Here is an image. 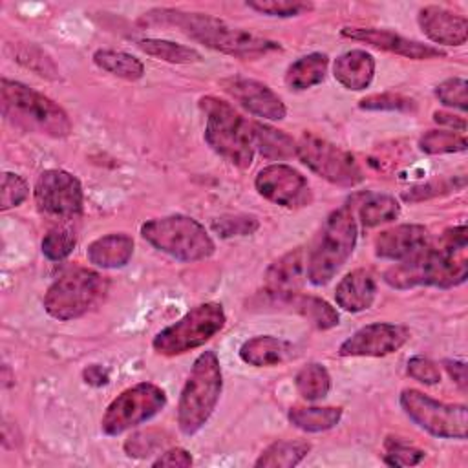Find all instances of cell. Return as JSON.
<instances>
[{
	"instance_id": "1",
	"label": "cell",
	"mask_w": 468,
	"mask_h": 468,
	"mask_svg": "<svg viewBox=\"0 0 468 468\" xmlns=\"http://www.w3.org/2000/svg\"><path fill=\"white\" fill-rule=\"evenodd\" d=\"M466 225H457L442 232L433 245H426L415 256L402 260L384 272L388 285L410 289L417 285L455 287L468 276V234Z\"/></svg>"
},
{
	"instance_id": "2",
	"label": "cell",
	"mask_w": 468,
	"mask_h": 468,
	"mask_svg": "<svg viewBox=\"0 0 468 468\" xmlns=\"http://www.w3.org/2000/svg\"><path fill=\"white\" fill-rule=\"evenodd\" d=\"M154 22L172 24L179 27L190 38L205 44L210 49L232 55L238 58H258L261 55L282 49L278 42L265 37H258L241 27H234L221 18L207 13H188L181 9H152L146 13Z\"/></svg>"
},
{
	"instance_id": "3",
	"label": "cell",
	"mask_w": 468,
	"mask_h": 468,
	"mask_svg": "<svg viewBox=\"0 0 468 468\" xmlns=\"http://www.w3.org/2000/svg\"><path fill=\"white\" fill-rule=\"evenodd\" d=\"M0 104L2 115L15 126L49 135L55 139L68 137L71 133V121L68 113L49 97L37 90L11 79L0 82Z\"/></svg>"
},
{
	"instance_id": "4",
	"label": "cell",
	"mask_w": 468,
	"mask_h": 468,
	"mask_svg": "<svg viewBox=\"0 0 468 468\" xmlns=\"http://www.w3.org/2000/svg\"><path fill=\"white\" fill-rule=\"evenodd\" d=\"M199 108L207 117L205 141L208 146L230 165L241 170L249 168L254 159L250 122L230 102L214 95L201 97Z\"/></svg>"
},
{
	"instance_id": "5",
	"label": "cell",
	"mask_w": 468,
	"mask_h": 468,
	"mask_svg": "<svg viewBox=\"0 0 468 468\" xmlns=\"http://www.w3.org/2000/svg\"><path fill=\"white\" fill-rule=\"evenodd\" d=\"M223 389L219 358L203 351L188 373L177 402V424L185 435H194L210 419Z\"/></svg>"
},
{
	"instance_id": "6",
	"label": "cell",
	"mask_w": 468,
	"mask_h": 468,
	"mask_svg": "<svg viewBox=\"0 0 468 468\" xmlns=\"http://www.w3.org/2000/svg\"><path fill=\"white\" fill-rule=\"evenodd\" d=\"M356 234V219L349 207H340L327 216L307 258V278L313 285L320 287L333 280L353 254Z\"/></svg>"
},
{
	"instance_id": "7",
	"label": "cell",
	"mask_w": 468,
	"mask_h": 468,
	"mask_svg": "<svg viewBox=\"0 0 468 468\" xmlns=\"http://www.w3.org/2000/svg\"><path fill=\"white\" fill-rule=\"evenodd\" d=\"M141 236L152 247L179 261L207 260L216 250L207 229L194 218L183 214L144 221L141 225Z\"/></svg>"
},
{
	"instance_id": "8",
	"label": "cell",
	"mask_w": 468,
	"mask_h": 468,
	"mask_svg": "<svg viewBox=\"0 0 468 468\" xmlns=\"http://www.w3.org/2000/svg\"><path fill=\"white\" fill-rule=\"evenodd\" d=\"M108 292V280L93 269H73L57 278L44 294L46 313L60 322L93 311Z\"/></svg>"
},
{
	"instance_id": "9",
	"label": "cell",
	"mask_w": 468,
	"mask_h": 468,
	"mask_svg": "<svg viewBox=\"0 0 468 468\" xmlns=\"http://www.w3.org/2000/svg\"><path fill=\"white\" fill-rule=\"evenodd\" d=\"M227 322L225 311L218 302H205L190 311H186L177 322L161 329L154 340L152 347L155 353L165 356L183 355L192 351L212 336H216Z\"/></svg>"
},
{
	"instance_id": "10",
	"label": "cell",
	"mask_w": 468,
	"mask_h": 468,
	"mask_svg": "<svg viewBox=\"0 0 468 468\" xmlns=\"http://www.w3.org/2000/svg\"><path fill=\"white\" fill-rule=\"evenodd\" d=\"M399 400L404 413L430 435L441 439H466L468 410L464 404H446L419 389H402Z\"/></svg>"
},
{
	"instance_id": "11",
	"label": "cell",
	"mask_w": 468,
	"mask_h": 468,
	"mask_svg": "<svg viewBox=\"0 0 468 468\" xmlns=\"http://www.w3.org/2000/svg\"><path fill=\"white\" fill-rule=\"evenodd\" d=\"M165 406L166 393L159 386L139 382L124 389L108 404L101 420V430L106 435H119L150 420Z\"/></svg>"
},
{
	"instance_id": "12",
	"label": "cell",
	"mask_w": 468,
	"mask_h": 468,
	"mask_svg": "<svg viewBox=\"0 0 468 468\" xmlns=\"http://www.w3.org/2000/svg\"><path fill=\"white\" fill-rule=\"evenodd\" d=\"M296 155L309 170L333 185L351 188L364 181L362 168L349 152L313 133L300 137Z\"/></svg>"
},
{
	"instance_id": "13",
	"label": "cell",
	"mask_w": 468,
	"mask_h": 468,
	"mask_svg": "<svg viewBox=\"0 0 468 468\" xmlns=\"http://www.w3.org/2000/svg\"><path fill=\"white\" fill-rule=\"evenodd\" d=\"M33 197L42 214L64 221L80 216L84 205L80 181L73 174L60 168L44 170L37 177Z\"/></svg>"
},
{
	"instance_id": "14",
	"label": "cell",
	"mask_w": 468,
	"mask_h": 468,
	"mask_svg": "<svg viewBox=\"0 0 468 468\" xmlns=\"http://www.w3.org/2000/svg\"><path fill=\"white\" fill-rule=\"evenodd\" d=\"M254 186L261 197L285 208L305 207L313 199L307 179L296 168L283 163H272L261 168L254 179Z\"/></svg>"
},
{
	"instance_id": "15",
	"label": "cell",
	"mask_w": 468,
	"mask_h": 468,
	"mask_svg": "<svg viewBox=\"0 0 468 468\" xmlns=\"http://www.w3.org/2000/svg\"><path fill=\"white\" fill-rule=\"evenodd\" d=\"M410 340V329L400 324L375 322L360 327L340 347V356H386L399 351Z\"/></svg>"
},
{
	"instance_id": "16",
	"label": "cell",
	"mask_w": 468,
	"mask_h": 468,
	"mask_svg": "<svg viewBox=\"0 0 468 468\" xmlns=\"http://www.w3.org/2000/svg\"><path fill=\"white\" fill-rule=\"evenodd\" d=\"M221 86L238 104H241L247 112H250L256 117L282 121L287 113V108L280 95L260 80L232 77L221 80Z\"/></svg>"
},
{
	"instance_id": "17",
	"label": "cell",
	"mask_w": 468,
	"mask_h": 468,
	"mask_svg": "<svg viewBox=\"0 0 468 468\" xmlns=\"http://www.w3.org/2000/svg\"><path fill=\"white\" fill-rule=\"evenodd\" d=\"M342 37L366 42L373 48L413 58V60H428V58H441L446 57V53L431 44H422L413 38H406L399 33H393L389 29H377V27H344Z\"/></svg>"
},
{
	"instance_id": "18",
	"label": "cell",
	"mask_w": 468,
	"mask_h": 468,
	"mask_svg": "<svg viewBox=\"0 0 468 468\" xmlns=\"http://www.w3.org/2000/svg\"><path fill=\"white\" fill-rule=\"evenodd\" d=\"M417 22L422 33L435 44L461 46L468 38V20L446 7L424 5L419 9Z\"/></svg>"
},
{
	"instance_id": "19",
	"label": "cell",
	"mask_w": 468,
	"mask_h": 468,
	"mask_svg": "<svg viewBox=\"0 0 468 468\" xmlns=\"http://www.w3.org/2000/svg\"><path fill=\"white\" fill-rule=\"evenodd\" d=\"M428 245V230L417 223H404L382 230L375 238V254L384 260L402 261Z\"/></svg>"
},
{
	"instance_id": "20",
	"label": "cell",
	"mask_w": 468,
	"mask_h": 468,
	"mask_svg": "<svg viewBox=\"0 0 468 468\" xmlns=\"http://www.w3.org/2000/svg\"><path fill=\"white\" fill-rule=\"evenodd\" d=\"M307 278V258L302 247L274 260L265 271V289L271 296L296 292Z\"/></svg>"
},
{
	"instance_id": "21",
	"label": "cell",
	"mask_w": 468,
	"mask_h": 468,
	"mask_svg": "<svg viewBox=\"0 0 468 468\" xmlns=\"http://www.w3.org/2000/svg\"><path fill=\"white\" fill-rule=\"evenodd\" d=\"M377 296V282L366 269L347 272L335 289V302L347 313H360L373 305Z\"/></svg>"
},
{
	"instance_id": "22",
	"label": "cell",
	"mask_w": 468,
	"mask_h": 468,
	"mask_svg": "<svg viewBox=\"0 0 468 468\" xmlns=\"http://www.w3.org/2000/svg\"><path fill=\"white\" fill-rule=\"evenodd\" d=\"M333 75L347 90H366L375 77V58L364 49H349L336 57Z\"/></svg>"
},
{
	"instance_id": "23",
	"label": "cell",
	"mask_w": 468,
	"mask_h": 468,
	"mask_svg": "<svg viewBox=\"0 0 468 468\" xmlns=\"http://www.w3.org/2000/svg\"><path fill=\"white\" fill-rule=\"evenodd\" d=\"M133 254V239L124 232H112L93 239L88 245L86 256L90 263L102 269L124 267Z\"/></svg>"
},
{
	"instance_id": "24",
	"label": "cell",
	"mask_w": 468,
	"mask_h": 468,
	"mask_svg": "<svg viewBox=\"0 0 468 468\" xmlns=\"http://www.w3.org/2000/svg\"><path fill=\"white\" fill-rule=\"evenodd\" d=\"M292 346L278 336L260 335L245 340L239 347V358L254 367L276 366L289 358Z\"/></svg>"
},
{
	"instance_id": "25",
	"label": "cell",
	"mask_w": 468,
	"mask_h": 468,
	"mask_svg": "<svg viewBox=\"0 0 468 468\" xmlns=\"http://www.w3.org/2000/svg\"><path fill=\"white\" fill-rule=\"evenodd\" d=\"M272 298L280 305L292 307V311H296L300 316H303L311 325H314L320 331L331 329V327L338 325V322H340L338 311L322 298L305 296V294H298V292L283 294V296H272Z\"/></svg>"
},
{
	"instance_id": "26",
	"label": "cell",
	"mask_w": 468,
	"mask_h": 468,
	"mask_svg": "<svg viewBox=\"0 0 468 468\" xmlns=\"http://www.w3.org/2000/svg\"><path fill=\"white\" fill-rule=\"evenodd\" d=\"M252 144L265 159L282 161L296 155V141L282 130L263 122H250Z\"/></svg>"
},
{
	"instance_id": "27",
	"label": "cell",
	"mask_w": 468,
	"mask_h": 468,
	"mask_svg": "<svg viewBox=\"0 0 468 468\" xmlns=\"http://www.w3.org/2000/svg\"><path fill=\"white\" fill-rule=\"evenodd\" d=\"M329 57L325 53H309L294 60L285 73V84L291 90H307L325 79Z\"/></svg>"
},
{
	"instance_id": "28",
	"label": "cell",
	"mask_w": 468,
	"mask_h": 468,
	"mask_svg": "<svg viewBox=\"0 0 468 468\" xmlns=\"http://www.w3.org/2000/svg\"><path fill=\"white\" fill-rule=\"evenodd\" d=\"M289 422L303 431L318 433L335 428L342 419V408L336 406H294L287 413Z\"/></svg>"
},
{
	"instance_id": "29",
	"label": "cell",
	"mask_w": 468,
	"mask_h": 468,
	"mask_svg": "<svg viewBox=\"0 0 468 468\" xmlns=\"http://www.w3.org/2000/svg\"><path fill=\"white\" fill-rule=\"evenodd\" d=\"M307 441H276L269 444L256 459V468H292L309 453Z\"/></svg>"
},
{
	"instance_id": "30",
	"label": "cell",
	"mask_w": 468,
	"mask_h": 468,
	"mask_svg": "<svg viewBox=\"0 0 468 468\" xmlns=\"http://www.w3.org/2000/svg\"><path fill=\"white\" fill-rule=\"evenodd\" d=\"M93 62L101 69H104L115 77H121L124 80H139L144 75L143 62L126 51L97 49L93 53Z\"/></svg>"
},
{
	"instance_id": "31",
	"label": "cell",
	"mask_w": 468,
	"mask_h": 468,
	"mask_svg": "<svg viewBox=\"0 0 468 468\" xmlns=\"http://www.w3.org/2000/svg\"><path fill=\"white\" fill-rule=\"evenodd\" d=\"M135 46L143 53L172 64H192L201 60V53L197 49L165 38H141Z\"/></svg>"
},
{
	"instance_id": "32",
	"label": "cell",
	"mask_w": 468,
	"mask_h": 468,
	"mask_svg": "<svg viewBox=\"0 0 468 468\" xmlns=\"http://www.w3.org/2000/svg\"><path fill=\"white\" fill-rule=\"evenodd\" d=\"M400 205L393 196L388 194H366L358 203V218L364 227H377L397 219Z\"/></svg>"
},
{
	"instance_id": "33",
	"label": "cell",
	"mask_w": 468,
	"mask_h": 468,
	"mask_svg": "<svg viewBox=\"0 0 468 468\" xmlns=\"http://www.w3.org/2000/svg\"><path fill=\"white\" fill-rule=\"evenodd\" d=\"M294 386H296V391L305 400H320L327 397L331 389V377L322 364L311 362L296 373Z\"/></svg>"
},
{
	"instance_id": "34",
	"label": "cell",
	"mask_w": 468,
	"mask_h": 468,
	"mask_svg": "<svg viewBox=\"0 0 468 468\" xmlns=\"http://www.w3.org/2000/svg\"><path fill=\"white\" fill-rule=\"evenodd\" d=\"M468 146L464 133L453 130H428L419 139V148L424 154H455L464 152Z\"/></svg>"
},
{
	"instance_id": "35",
	"label": "cell",
	"mask_w": 468,
	"mask_h": 468,
	"mask_svg": "<svg viewBox=\"0 0 468 468\" xmlns=\"http://www.w3.org/2000/svg\"><path fill=\"white\" fill-rule=\"evenodd\" d=\"M13 57H15L16 62L24 64L26 68H29L31 71H35L40 77L58 79V69H57L55 62L51 60V57L44 49L35 46V44H20V46H16Z\"/></svg>"
},
{
	"instance_id": "36",
	"label": "cell",
	"mask_w": 468,
	"mask_h": 468,
	"mask_svg": "<svg viewBox=\"0 0 468 468\" xmlns=\"http://www.w3.org/2000/svg\"><path fill=\"white\" fill-rule=\"evenodd\" d=\"M77 245V236L68 225L55 227L48 230V234L42 238V254L51 261H60L68 258Z\"/></svg>"
},
{
	"instance_id": "37",
	"label": "cell",
	"mask_w": 468,
	"mask_h": 468,
	"mask_svg": "<svg viewBox=\"0 0 468 468\" xmlns=\"http://www.w3.org/2000/svg\"><path fill=\"white\" fill-rule=\"evenodd\" d=\"M210 227L221 238L250 236L260 229V219L252 214H227L216 218Z\"/></svg>"
},
{
	"instance_id": "38",
	"label": "cell",
	"mask_w": 468,
	"mask_h": 468,
	"mask_svg": "<svg viewBox=\"0 0 468 468\" xmlns=\"http://www.w3.org/2000/svg\"><path fill=\"white\" fill-rule=\"evenodd\" d=\"M247 7L267 16L291 18L311 11L313 4L302 0H250L247 2Z\"/></svg>"
},
{
	"instance_id": "39",
	"label": "cell",
	"mask_w": 468,
	"mask_h": 468,
	"mask_svg": "<svg viewBox=\"0 0 468 468\" xmlns=\"http://www.w3.org/2000/svg\"><path fill=\"white\" fill-rule=\"evenodd\" d=\"M420 448L400 441L397 437H388L384 442V463L389 466H413L424 459Z\"/></svg>"
},
{
	"instance_id": "40",
	"label": "cell",
	"mask_w": 468,
	"mask_h": 468,
	"mask_svg": "<svg viewBox=\"0 0 468 468\" xmlns=\"http://www.w3.org/2000/svg\"><path fill=\"white\" fill-rule=\"evenodd\" d=\"M362 110H375V112H410L415 110V101L400 95V93H377L364 97L358 104Z\"/></svg>"
},
{
	"instance_id": "41",
	"label": "cell",
	"mask_w": 468,
	"mask_h": 468,
	"mask_svg": "<svg viewBox=\"0 0 468 468\" xmlns=\"http://www.w3.org/2000/svg\"><path fill=\"white\" fill-rule=\"evenodd\" d=\"M468 84L464 79L461 77H452L442 80L437 88H435V97L450 108H457L461 112H466L468 108V95H466Z\"/></svg>"
},
{
	"instance_id": "42",
	"label": "cell",
	"mask_w": 468,
	"mask_h": 468,
	"mask_svg": "<svg viewBox=\"0 0 468 468\" xmlns=\"http://www.w3.org/2000/svg\"><path fill=\"white\" fill-rule=\"evenodd\" d=\"M29 194L27 183L13 172L2 174V196H0V208L7 210L18 207Z\"/></svg>"
},
{
	"instance_id": "43",
	"label": "cell",
	"mask_w": 468,
	"mask_h": 468,
	"mask_svg": "<svg viewBox=\"0 0 468 468\" xmlns=\"http://www.w3.org/2000/svg\"><path fill=\"white\" fill-rule=\"evenodd\" d=\"M408 375L422 384H437L441 380L439 366L426 356H411L408 360Z\"/></svg>"
},
{
	"instance_id": "44",
	"label": "cell",
	"mask_w": 468,
	"mask_h": 468,
	"mask_svg": "<svg viewBox=\"0 0 468 468\" xmlns=\"http://www.w3.org/2000/svg\"><path fill=\"white\" fill-rule=\"evenodd\" d=\"M450 188H452L450 185H444V183H439V181L426 183V185H417V186H411L406 192H402V199L410 201V203H417V201L428 199L431 196H439L442 192H448Z\"/></svg>"
},
{
	"instance_id": "45",
	"label": "cell",
	"mask_w": 468,
	"mask_h": 468,
	"mask_svg": "<svg viewBox=\"0 0 468 468\" xmlns=\"http://www.w3.org/2000/svg\"><path fill=\"white\" fill-rule=\"evenodd\" d=\"M152 466H170V468H188L192 466V455L185 448H170L163 452Z\"/></svg>"
},
{
	"instance_id": "46",
	"label": "cell",
	"mask_w": 468,
	"mask_h": 468,
	"mask_svg": "<svg viewBox=\"0 0 468 468\" xmlns=\"http://www.w3.org/2000/svg\"><path fill=\"white\" fill-rule=\"evenodd\" d=\"M442 364H444L448 375L455 380V384L463 391H466V364L463 360H452V358H446Z\"/></svg>"
},
{
	"instance_id": "47",
	"label": "cell",
	"mask_w": 468,
	"mask_h": 468,
	"mask_svg": "<svg viewBox=\"0 0 468 468\" xmlns=\"http://www.w3.org/2000/svg\"><path fill=\"white\" fill-rule=\"evenodd\" d=\"M433 121L442 124V126H448L453 132H459V133L466 132L464 117H459V115H453V113H448V112H435Z\"/></svg>"
},
{
	"instance_id": "48",
	"label": "cell",
	"mask_w": 468,
	"mask_h": 468,
	"mask_svg": "<svg viewBox=\"0 0 468 468\" xmlns=\"http://www.w3.org/2000/svg\"><path fill=\"white\" fill-rule=\"evenodd\" d=\"M82 375H84V382L91 384V386H102L108 382V371L99 364L88 366Z\"/></svg>"
}]
</instances>
